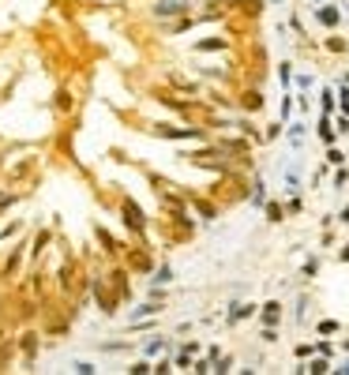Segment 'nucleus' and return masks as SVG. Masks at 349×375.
<instances>
[{
	"instance_id": "obj_26",
	"label": "nucleus",
	"mask_w": 349,
	"mask_h": 375,
	"mask_svg": "<svg viewBox=\"0 0 349 375\" xmlns=\"http://www.w3.org/2000/svg\"><path fill=\"white\" fill-rule=\"evenodd\" d=\"M345 349H349V342H345Z\"/></svg>"
},
{
	"instance_id": "obj_5",
	"label": "nucleus",
	"mask_w": 349,
	"mask_h": 375,
	"mask_svg": "<svg viewBox=\"0 0 349 375\" xmlns=\"http://www.w3.org/2000/svg\"><path fill=\"white\" fill-rule=\"evenodd\" d=\"M166 308H162V300H143L139 308H132V319H150V315H162Z\"/></svg>"
},
{
	"instance_id": "obj_20",
	"label": "nucleus",
	"mask_w": 349,
	"mask_h": 375,
	"mask_svg": "<svg viewBox=\"0 0 349 375\" xmlns=\"http://www.w3.org/2000/svg\"><path fill=\"white\" fill-rule=\"evenodd\" d=\"M72 371H79V375H90V371H98V368H94L90 360H75V364H72Z\"/></svg>"
},
{
	"instance_id": "obj_15",
	"label": "nucleus",
	"mask_w": 349,
	"mask_h": 375,
	"mask_svg": "<svg viewBox=\"0 0 349 375\" xmlns=\"http://www.w3.org/2000/svg\"><path fill=\"white\" fill-rule=\"evenodd\" d=\"M150 282H154V285H169V282H173V266H158Z\"/></svg>"
},
{
	"instance_id": "obj_4",
	"label": "nucleus",
	"mask_w": 349,
	"mask_h": 375,
	"mask_svg": "<svg viewBox=\"0 0 349 375\" xmlns=\"http://www.w3.org/2000/svg\"><path fill=\"white\" fill-rule=\"evenodd\" d=\"M94 233H98V244H102V252H105V255H113V259H116V255L124 252V244H116V240L109 236V229H102V225H98Z\"/></svg>"
},
{
	"instance_id": "obj_10",
	"label": "nucleus",
	"mask_w": 349,
	"mask_h": 375,
	"mask_svg": "<svg viewBox=\"0 0 349 375\" xmlns=\"http://www.w3.org/2000/svg\"><path fill=\"white\" fill-rule=\"evenodd\" d=\"M319 139H323L327 147H331V143H334V128H331V113H323V120H319Z\"/></svg>"
},
{
	"instance_id": "obj_19",
	"label": "nucleus",
	"mask_w": 349,
	"mask_h": 375,
	"mask_svg": "<svg viewBox=\"0 0 349 375\" xmlns=\"http://www.w3.org/2000/svg\"><path fill=\"white\" fill-rule=\"evenodd\" d=\"M319 98H323V101H319V105H323V113H334V90H323Z\"/></svg>"
},
{
	"instance_id": "obj_6",
	"label": "nucleus",
	"mask_w": 349,
	"mask_h": 375,
	"mask_svg": "<svg viewBox=\"0 0 349 375\" xmlns=\"http://www.w3.org/2000/svg\"><path fill=\"white\" fill-rule=\"evenodd\" d=\"M315 19H319L323 26H338V23H342V12H338L334 4H323V8L315 12Z\"/></svg>"
},
{
	"instance_id": "obj_12",
	"label": "nucleus",
	"mask_w": 349,
	"mask_h": 375,
	"mask_svg": "<svg viewBox=\"0 0 349 375\" xmlns=\"http://www.w3.org/2000/svg\"><path fill=\"white\" fill-rule=\"evenodd\" d=\"M158 353H166V338H150L147 345H143V357H150V360H154Z\"/></svg>"
},
{
	"instance_id": "obj_7",
	"label": "nucleus",
	"mask_w": 349,
	"mask_h": 375,
	"mask_svg": "<svg viewBox=\"0 0 349 375\" xmlns=\"http://www.w3.org/2000/svg\"><path fill=\"white\" fill-rule=\"evenodd\" d=\"M53 109L60 113V117H64V113H72V109H75V94H72V90H56V98H53Z\"/></svg>"
},
{
	"instance_id": "obj_8",
	"label": "nucleus",
	"mask_w": 349,
	"mask_h": 375,
	"mask_svg": "<svg viewBox=\"0 0 349 375\" xmlns=\"http://www.w3.org/2000/svg\"><path fill=\"white\" fill-rule=\"evenodd\" d=\"M23 255H26V244H15V252L8 255V263H4V278H12L19 270V263H23Z\"/></svg>"
},
{
	"instance_id": "obj_21",
	"label": "nucleus",
	"mask_w": 349,
	"mask_h": 375,
	"mask_svg": "<svg viewBox=\"0 0 349 375\" xmlns=\"http://www.w3.org/2000/svg\"><path fill=\"white\" fill-rule=\"evenodd\" d=\"M327 161H331V165H342V161H345V154L331 147V150H327Z\"/></svg>"
},
{
	"instance_id": "obj_18",
	"label": "nucleus",
	"mask_w": 349,
	"mask_h": 375,
	"mask_svg": "<svg viewBox=\"0 0 349 375\" xmlns=\"http://www.w3.org/2000/svg\"><path fill=\"white\" fill-rule=\"evenodd\" d=\"M300 139H304V124H289V143L300 147Z\"/></svg>"
},
{
	"instance_id": "obj_2",
	"label": "nucleus",
	"mask_w": 349,
	"mask_h": 375,
	"mask_svg": "<svg viewBox=\"0 0 349 375\" xmlns=\"http://www.w3.org/2000/svg\"><path fill=\"white\" fill-rule=\"evenodd\" d=\"M188 0H154V8H150V15L154 19H177V15H184L188 12Z\"/></svg>"
},
{
	"instance_id": "obj_11",
	"label": "nucleus",
	"mask_w": 349,
	"mask_h": 375,
	"mask_svg": "<svg viewBox=\"0 0 349 375\" xmlns=\"http://www.w3.org/2000/svg\"><path fill=\"white\" fill-rule=\"evenodd\" d=\"M124 371H132V375H147V371H154V364H150V357H139V360H132Z\"/></svg>"
},
{
	"instance_id": "obj_24",
	"label": "nucleus",
	"mask_w": 349,
	"mask_h": 375,
	"mask_svg": "<svg viewBox=\"0 0 349 375\" xmlns=\"http://www.w3.org/2000/svg\"><path fill=\"white\" fill-rule=\"evenodd\" d=\"M263 342H278V330H274V326H263Z\"/></svg>"
},
{
	"instance_id": "obj_9",
	"label": "nucleus",
	"mask_w": 349,
	"mask_h": 375,
	"mask_svg": "<svg viewBox=\"0 0 349 375\" xmlns=\"http://www.w3.org/2000/svg\"><path fill=\"white\" fill-rule=\"evenodd\" d=\"M278 319H282V304H278V300L263 304V323H267V326H274Z\"/></svg>"
},
{
	"instance_id": "obj_27",
	"label": "nucleus",
	"mask_w": 349,
	"mask_h": 375,
	"mask_svg": "<svg viewBox=\"0 0 349 375\" xmlns=\"http://www.w3.org/2000/svg\"><path fill=\"white\" fill-rule=\"evenodd\" d=\"M274 4H278V0H274Z\"/></svg>"
},
{
	"instance_id": "obj_22",
	"label": "nucleus",
	"mask_w": 349,
	"mask_h": 375,
	"mask_svg": "<svg viewBox=\"0 0 349 375\" xmlns=\"http://www.w3.org/2000/svg\"><path fill=\"white\" fill-rule=\"evenodd\" d=\"M334 330H338L334 319H323V323H319V334H334Z\"/></svg>"
},
{
	"instance_id": "obj_16",
	"label": "nucleus",
	"mask_w": 349,
	"mask_h": 375,
	"mask_svg": "<svg viewBox=\"0 0 349 375\" xmlns=\"http://www.w3.org/2000/svg\"><path fill=\"white\" fill-rule=\"evenodd\" d=\"M263 210H267V218H270V222H282V214H285L282 203H263Z\"/></svg>"
},
{
	"instance_id": "obj_13",
	"label": "nucleus",
	"mask_w": 349,
	"mask_h": 375,
	"mask_svg": "<svg viewBox=\"0 0 349 375\" xmlns=\"http://www.w3.org/2000/svg\"><path fill=\"white\" fill-rule=\"evenodd\" d=\"M251 312H256L251 304H233V308H229V319H233V323H240V319H248Z\"/></svg>"
},
{
	"instance_id": "obj_1",
	"label": "nucleus",
	"mask_w": 349,
	"mask_h": 375,
	"mask_svg": "<svg viewBox=\"0 0 349 375\" xmlns=\"http://www.w3.org/2000/svg\"><path fill=\"white\" fill-rule=\"evenodd\" d=\"M15 349H19V357L26 360V371H30L34 360H38V349H42V334H38V330H23L19 342H15Z\"/></svg>"
},
{
	"instance_id": "obj_3",
	"label": "nucleus",
	"mask_w": 349,
	"mask_h": 375,
	"mask_svg": "<svg viewBox=\"0 0 349 375\" xmlns=\"http://www.w3.org/2000/svg\"><path fill=\"white\" fill-rule=\"evenodd\" d=\"M120 214H124V225H128L132 233H147V222H143L139 207H135L132 199H120Z\"/></svg>"
},
{
	"instance_id": "obj_25",
	"label": "nucleus",
	"mask_w": 349,
	"mask_h": 375,
	"mask_svg": "<svg viewBox=\"0 0 349 375\" xmlns=\"http://www.w3.org/2000/svg\"><path fill=\"white\" fill-rule=\"evenodd\" d=\"M338 371H345V375H349V360H345V364H342V368H338Z\"/></svg>"
},
{
	"instance_id": "obj_17",
	"label": "nucleus",
	"mask_w": 349,
	"mask_h": 375,
	"mask_svg": "<svg viewBox=\"0 0 349 375\" xmlns=\"http://www.w3.org/2000/svg\"><path fill=\"white\" fill-rule=\"evenodd\" d=\"M304 371H315V375H319V371H331V360H327V357H315Z\"/></svg>"
},
{
	"instance_id": "obj_14",
	"label": "nucleus",
	"mask_w": 349,
	"mask_h": 375,
	"mask_svg": "<svg viewBox=\"0 0 349 375\" xmlns=\"http://www.w3.org/2000/svg\"><path fill=\"white\" fill-rule=\"evenodd\" d=\"M45 248H49V233H45V229H42V233L34 236V248H30V259H38V255L45 252Z\"/></svg>"
},
{
	"instance_id": "obj_23",
	"label": "nucleus",
	"mask_w": 349,
	"mask_h": 375,
	"mask_svg": "<svg viewBox=\"0 0 349 375\" xmlns=\"http://www.w3.org/2000/svg\"><path fill=\"white\" fill-rule=\"evenodd\" d=\"M244 109H259V94H248V98H244Z\"/></svg>"
}]
</instances>
